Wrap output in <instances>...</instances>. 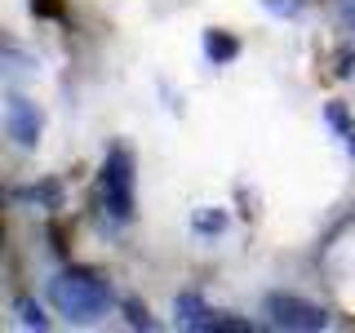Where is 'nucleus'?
Listing matches in <instances>:
<instances>
[{"label":"nucleus","instance_id":"1","mask_svg":"<svg viewBox=\"0 0 355 333\" xmlns=\"http://www.w3.org/2000/svg\"><path fill=\"white\" fill-rule=\"evenodd\" d=\"M49 298H53V307L62 311V316H71V320H80V325H89V320H98L103 311L111 307V289L103 275H94V271H62L58 280L49 284Z\"/></svg>","mask_w":355,"mask_h":333},{"label":"nucleus","instance_id":"2","mask_svg":"<svg viewBox=\"0 0 355 333\" xmlns=\"http://www.w3.org/2000/svg\"><path fill=\"white\" fill-rule=\"evenodd\" d=\"M133 178H138L133 173V155L125 147H116L98 169V209L116 227H125L133 218Z\"/></svg>","mask_w":355,"mask_h":333},{"label":"nucleus","instance_id":"3","mask_svg":"<svg viewBox=\"0 0 355 333\" xmlns=\"http://www.w3.org/2000/svg\"><path fill=\"white\" fill-rule=\"evenodd\" d=\"M262 311H266V320H271L275 329H324L329 325L324 311L302 302V298H293V293H271Z\"/></svg>","mask_w":355,"mask_h":333},{"label":"nucleus","instance_id":"4","mask_svg":"<svg viewBox=\"0 0 355 333\" xmlns=\"http://www.w3.org/2000/svg\"><path fill=\"white\" fill-rule=\"evenodd\" d=\"M40 107L36 103H27V98H18V94H9V103H5V129H9V138L18 142V147H36L40 142Z\"/></svg>","mask_w":355,"mask_h":333},{"label":"nucleus","instance_id":"5","mask_svg":"<svg viewBox=\"0 0 355 333\" xmlns=\"http://www.w3.org/2000/svg\"><path fill=\"white\" fill-rule=\"evenodd\" d=\"M178 325H187V329H231V333H244V329H249V320H227L222 311H209L196 293H182V298H178Z\"/></svg>","mask_w":355,"mask_h":333},{"label":"nucleus","instance_id":"6","mask_svg":"<svg viewBox=\"0 0 355 333\" xmlns=\"http://www.w3.org/2000/svg\"><path fill=\"white\" fill-rule=\"evenodd\" d=\"M205 53H209L214 67H222V62H231L240 53V40H231L227 31H205Z\"/></svg>","mask_w":355,"mask_h":333},{"label":"nucleus","instance_id":"7","mask_svg":"<svg viewBox=\"0 0 355 333\" xmlns=\"http://www.w3.org/2000/svg\"><path fill=\"white\" fill-rule=\"evenodd\" d=\"M324 120H329V125H333V129L342 133V142H347V151L355 155V120H351V116H347V111H342L338 103H329V111H324Z\"/></svg>","mask_w":355,"mask_h":333},{"label":"nucleus","instance_id":"8","mask_svg":"<svg viewBox=\"0 0 355 333\" xmlns=\"http://www.w3.org/2000/svg\"><path fill=\"white\" fill-rule=\"evenodd\" d=\"M18 200H31V205L58 209V205H62V191H58V182H44V187H27V191H18Z\"/></svg>","mask_w":355,"mask_h":333},{"label":"nucleus","instance_id":"9","mask_svg":"<svg viewBox=\"0 0 355 333\" xmlns=\"http://www.w3.org/2000/svg\"><path fill=\"white\" fill-rule=\"evenodd\" d=\"M18 320H22L27 329H49V320L40 316V307H36V302H27V298L18 302Z\"/></svg>","mask_w":355,"mask_h":333},{"label":"nucleus","instance_id":"10","mask_svg":"<svg viewBox=\"0 0 355 333\" xmlns=\"http://www.w3.org/2000/svg\"><path fill=\"white\" fill-rule=\"evenodd\" d=\"M262 5L271 9V14H280V18H297V14H302V5H306V0H262Z\"/></svg>","mask_w":355,"mask_h":333},{"label":"nucleus","instance_id":"11","mask_svg":"<svg viewBox=\"0 0 355 333\" xmlns=\"http://www.w3.org/2000/svg\"><path fill=\"white\" fill-rule=\"evenodd\" d=\"M222 227H227V218H222V214H196V231H200V236H209V231H222Z\"/></svg>","mask_w":355,"mask_h":333},{"label":"nucleus","instance_id":"12","mask_svg":"<svg viewBox=\"0 0 355 333\" xmlns=\"http://www.w3.org/2000/svg\"><path fill=\"white\" fill-rule=\"evenodd\" d=\"M31 9L44 14V18H62V5H58V0H31Z\"/></svg>","mask_w":355,"mask_h":333},{"label":"nucleus","instance_id":"13","mask_svg":"<svg viewBox=\"0 0 355 333\" xmlns=\"http://www.w3.org/2000/svg\"><path fill=\"white\" fill-rule=\"evenodd\" d=\"M351 22H355V9H351Z\"/></svg>","mask_w":355,"mask_h":333}]
</instances>
